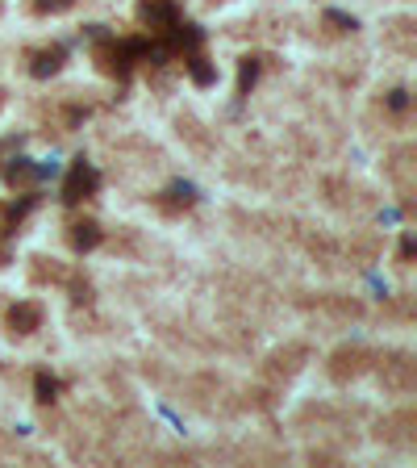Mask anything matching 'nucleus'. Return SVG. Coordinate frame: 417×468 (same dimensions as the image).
Masks as SVG:
<instances>
[{
  "instance_id": "2",
  "label": "nucleus",
  "mask_w": 417,
  "mask_h": 468,
  "mask_svg": "<svg viewBox=\"0 0 417 468\" xmlns=\"http://www.w3.org/2000/svg\"><path fill=\"white\" fill-rule=\"evenodd\" d=\"M38 322H42V309H38L34 301L9 309V326H13V335H29V331H38Z\"/></svg>"
},
{
  "instance_id": "1",
  "label": "nucleus",
  "mask_w": 417,
  "mask_h": 468,
  "mask_svg": "<svg viewBox=\"0 0 417 468\" xmlns=\"http://www.w3.org/2000/svg\"><path fill=\"white\" fill-rule=\"evenodd\" d=\"M88 192H96V172H92V168H88V164L80 159V164L71 168V176H67V188H63V201H71V205H75V201H84Z\"/></svg>"
},
{
  "instance_id": "4",
  "label": "nucleus",
  "mask_w": 417,
  "mask_h": 468,
  "mask_svg": "<svg viewBox=\"0 0 417 468\" xmlns=\"http://www.w3.org/2000/svg\"><path fill=\"white\" fill-rule=\"evenodd\" d=\"M59 59H63V50H59V46H55V50H42L38 63H34V76H50V71H59Z\"/></svg>"
},
{
  "instance_id": "3",
  "label": "nucleus",
  "mask_w": 417,
  "mask_h": 468,
  "mask_svg": "<svg viewBox=\"0 0 417 468\" xmlns=\"http://www.w3.org/2000/svg\"><path fill=\"white\" fill-rule=\"evenodd\" d=\"M96 243H100L96 222H75V226H71V247H75V251H92Z\"/></svg>"
},
{
  "instance_id": "5",
  "label": "nucleus",
  "mask_w": 417,
  "mask_h": 468,
  "mask_svg": "<svg viewBox=\"0 0 417 468\" xmlns=\"http://www.w3.org/2000/svg\"><path fill=\"white\" fill-rule=\"evenodd\" d=\"M38 393H42V401H50V397H55V381H46V377H38Z\"/></svg>"
}]
</instances>
